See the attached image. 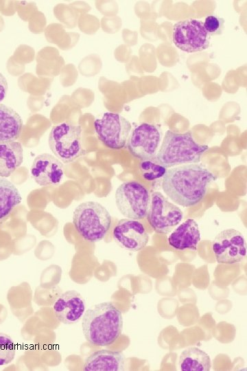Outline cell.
I'll list each match as a JSON object with an SVG mask.
<instances>
[{"mask_svg": "<svg viewBox=\"0 0 247 371\" xmlns=\"http://www.w3.org/2000/svg\"><path fill=\"white\" fill-rule=\"evenodd\" d=\"M216 177L199 164H187L170 168L163 177L162 188L176 204L192 207L205 196Z\"/></svg>", "mask_w": 247, "mask_h": 371, "instance_id": "cell-1", "label": "cell"}, {"mask_svg": "<svg viewBox=\"0 0 247 371\" xmlns=\"http://www.w3.org/2000/svg\"><path fill=\"white\" fill-rule=\"evenodd\" d=\"M82 328L86 340L91 344L110 346L121 334L122 313L111 302L99 303L84 312Z\"/></svg>", "mask_w": 247, "mask_h": 371, "instance_id": "cell-2", "label": "cell"}, {"mask_svg": "<svg viewBox=\"0 0 247 371\" xmlns=\"http://www.w3.org/2000/svg\"><path fill=\"white\" fill-rule=\"evenodd\" d=\"M208 148L207 145L196 142L191 131L178 133L168 130L165 132L155 159L167 168L187 164H198Z\"/></svg>", "mask_w": 247, "mask_h": 371, "instance_id": "cell-3", "label": "cell"}, {"mask_svg": "<svg viewBox=\"0 0 247 371\" xmlns=\"http://www.w3.org/2000/svg\"><path fill=\"white\" fill-rule=\"evenodd\" d=\"M75 230L85 240L98 242L102 240L111 225V216L102 205L95 201L80 203L73 213Z\"/></svg>", "mask_w": 247, "mask_h": 371, "instance_id": "cell-4", "label": "cell"}, {"mask_svg": "<svg viewBox=\"0 0 247 371\" xmlns=\"http://www.w3.org/2000/svg\"><path fill=\"white\" fill-rule=\"evenodd\" d=\"M48 144L56 157L64 164L75 161L86 153L82 146L81 126L70 122L53 126Z\"/></svg>", "mask_w": 247, "mask_h": 371, "instance_id": "cell-5", "label": "cell"}, {"mask_svg": "<svg viewBox=\"0 0 247 371\" xmlns=\"http://www.w3.org/2000/svg\"><path fill=\"white\" fill-rule=\"evenodd\" d=\"M115 196L117 209L126 218L140 220L146 216L150 196L141 183L134 181L124 182L117 188Z\"/></svg>", "mask_w": 247, "mask_h": 371, "instance_id": "cell-6", "label": "cell"}, {"mask_svg": "<svg viewBox=\"0 0 247 371\" xmlns=\"http://www.w3.org/2000/svg\"><path fill=\"white\" fill-rule=\"evenodd\" d=\"M147 219L152 229L158 234H167L183 219V212L169 202L161 192H154L147 212Z\"/></svg>", "mask_w": 247, "mask_h": 371, "instance_id": "cell-7", "label": "cell"}, {"mask_svg": "<svg viewBox=\"0 0 247 371\" xmlns=\"http://www.w3.org/2000/svg\"><path fill=\"white\" fill-rule=\"evenodd\" d=\"M210 39L201 21L185 19L176 23L173 27V43L184 52L192 53L204 50L209 47Z\"/></svg>", "mask_w": 247, "mask_h": 371, "instance_id": "cell-8", "label": "cell"}, {"mask_svg": "<svg viewBox=\"0 0 247 371\" xmlns=\"http://www.w3.org/2000/svg\"><path fill=\"white\" fill-rule=\"evenodd\" d=\"M98 139L108 148L121 149L128 141L131 131L130 122L118 113L107 112L94 122Z\"/></svg>", "mask_w": 247, "mask_h": 371, "instance_id": "cell-9", "label": "cell"}, {"mask_svg": "<svg viewBox=\"0 0 247 371\" xmlns=\"http://www.w3.org/2000/svg\"><path fill=\"white\" fill-rule=\"evenodd\" d=\"M212 249L215 259L221 264H235L246 257V244L243 234L235 229L220 232L215 238Z\"/></svg>", "mask_w": 247, "mask_h": 371, "instance_id": "cell-10", "label": "cell"}, {"mask_svg": "<svg viewBox=\"0 0 247 371\" xmlns=\"http://www.w3.org/2000/svg\"><path fill=\"white\" fill-rule=\"evenodd\" d=\"M161 133L154 124L143 123L132 132L127 142L130 153L141 159H154L158 152Z\"/></svg>", "mask_w": 247, "mask_h": 371, "instance_id": "cell-11", "label": "cell"}, {"mask_svg": "<svg viewBox=\"0 0 247 371\" xmlns=\"http://www.w3.org/2000/svg\"><path fill=\"white\" fill-rule=\"evenodd\" d=\"M115 241L130 251L143 249L148 243L149 235L143 225L138 220H119L113 231Z\"/></svg>", "mask_w": 247, "mask_h": 371, "instance_id": "cell-12", "label": "cell"}, {"mask_svg": "<svg viewBox=\"0 0 247 371\" xmlns=\"http://www.w3.org/2000/svg\"><path fill=\"white\" fill-rule=\"evenodd\" d=\"M30 172L37 184L43 187L59 185L64 177V166L60 160L49 153L38 155L32 164Z\"/></svg>", "mask_w": 247, "mask_h": 371, "instance_id": "cell-13", "label": "cell"}, {"mask_svg": "<svg viewBox=\"0 0 247 371\" xmlns=\"http://www.w3.org/2000/svg\"><path fill=\"white\" fill-rule=\"evenodd\" d=\"M85 308L84 299L80 293L74 290L63 293L53 306L56 318L64 324L78 322L84 315Z\"/></svg>", "mask_w": 247, "mask_h": 371, "instance_id": "cell-14", "label": "cell"}, {"mask_svg": "<svg viewBox=\"0 0 247 371\" xmlns=\"http://www.w3.org/2000/svg\"><path fill=\"white\" fill-rule=\"evenodd\" d=\"M126 358L118 351L99 350L90 355L84 365L85 371H123Z\"/></svg>", "mask_w": 247, "mask_h": 371, "instance_id": "cell-15", "label": "cell"}, {"mask_svg": "<svg viewBox=\"0 0 247 371\" xmlns=\"http://www.w3.org/2000/svg\"><path fill=\"white\" fill-rule=\"evenodd\" d=\"M200 240L198 225L192 218H189L179 225L168 237L169 245L177 250L196 251Z\"/></svg>", "mask_w": 247, "mask_h": 371, "instance_id": "cell-16", "label": "cell"}, {"mask_svg": "<svg viewBox=\"0 0 247 371\" xmlns=\"http://www.w3.org/2000/svg\"><path fill=\"white\" fill-rule=\"evenodd\" d=\"M23 121L11 107L0 104V144L15 142L21 135Z\"/></svg>", "mask_w": 247, "mask_h": 371, "instance_id": "cell-17", "label": "cell"}, {"mask_svg": "<svg viewBox=\"0 0 247 371\" xmlns=\"http://www.w3.org/2000/svg\"><path fill=\"white\" fill-rule=\"evenodd\" d=\"M23 161V150L20 142L0 144V177H10Z\"/></svg>", "mask_w": 247, "mask_h": 371, "instance_id": "cell-18", "label": "cell"}, {"mask_svg": "<svg viewBox=\"0 0 247 371\" xmlns=\"http://www.w3.org/2000/svg\"><path fill=\"white\" fill-rule=\"evenodd\" d=\"M178 365L183 371H209L211 362L204 351L197 347H190L181 352Z\"/></svg>", "mask_w": 247, "mask_h": 371, "instance_id": "cell-19", "label": "cell"}, {"mask_svg": "<svg viewBox=\"0 0 247 371\" xmlns=\"http://www.w3.org/2000/svg\"><path fill=\"white\" fill-rule=\"evenodd\" d=\"M21 200L16 187L11 181L0 177V220L7 216Z\"/></svg>", "mask_w": 247, "mask_h": 371, "instance_id": "cell-20", "label": "cell"}, {"mask_svg": "<svg viewBox=\"0 0 247 371\" xmlns=\"http://www.w3.org/2000/svg\"><path fill=\"white\" fill-rule=\"evenodd\" d=\"M139 169L143 177L148 181H153L164 176L167 168L158 163L155 158L141 160Z\"/></svg>", "mask_w": 247, "mask_h": 371, "instance_id": "cell-21", "label": "cell"}, {"mask_svg": "<svg viewBox=\"0 0 247 371\" xmlns=\"http://www.w3.org/2000/svg\"><path fill=\"white\" fill-rule=\"evenodd\" d=\"M15 344L8 335L0 333V366L10 363L14 358Z\"/></svg>", "mask_w": 247, "mask_h": 371, "instance_id": "cell-22", "label": "cell"}, {"mask_svg": "<svg viewBox=\"0 0 247 371\" xmlns=\"http://www.w3.org/2000/svg\"><path fill=\"white\" fill-rule=\"evenodd\" d=\"M203 25L210 36L220 35L224 28V19L217 15L211 14L205 18Z\"/></svg>", "mask_w": 247, "mask_h": 371, "instance_id": "cell-23", "label": "cell"}, {"mask_svg": "<svg viewBox=\"0 0 247 371\" xmlns=\"http://www.w3.org/2000/svg\"><path fill=\"white\" fill-rule=\"evenodd\" d=\"M8 89V84L5 77L0 73V102L6 97Z\"/></svg>", "mask_w": 247, "mask_h": 371, "instance_id": "cell-24", "label": "cell"}]
</instances>
